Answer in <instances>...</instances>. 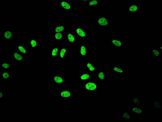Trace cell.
<instances>
[{
	"instance_id": "cell-13",
	"label": "cell",
	"mask_w": 162,
	"mask_h": 122,
	"mask_svg": "<svg viewBox=\"0 0 162 122\" xmlns=\"http://www.w3.org/2000/svg\"><path fill=\"white\" fill-rule=\"evenodd\" d=\"M71 46L67 44V45L64 46L60 47L58 59H64L71 51Z\"/></svg>"
},
{
	"instance_id": "cell-11",
	"label": "cell",
	"mask_w": 162,
	"mask_h": 122,
	"mask_svg": "<svg viewBox=\"0 0 162 122\" xmlns=\"http://www.w3.org/2000/svg\"><path fill=\"white\" fill-rule=\"evenodd\" d=\"M110 44L113 48L117 51H121L123 49L124 41L122 39H112Z\"/></svg>"
},
{
	"instance_id": "cell-3",
	"label": "cell",
	"mask_w": 162,
	"mask_h": 122,
	"mask_svg": "<svg viewBox=\"0 0 162 122\" xmlns=\"http://www.w3.org/2000/svg\"><path fill=\"white\" fill-rule=\"evenodd\" d=\"M52 81L53 83L57 85L65 84V75L64 72L58 71L53 72Z\"/></svg>"
},
{
	"instance_id": "cell-26",
	"label": "cell",
	"mask_w": 162,
	"mask_h": 122,
	"mask_svg": "<svg viewBox=\"0 0 162 122\" xmlns=\"http://www.w3.org/2000/svg\"><path fill=\"white\" fill-rule=\"evenodd\" d=\"M140 8L136 4H132L127 7V11L130 13H135L138 12Z\"/></svg>"
},
{
	"instance_id": "cell-5",
	"label": "cell",
	"mask_w": 162,
	"mask_h": 122,
	"mask_svg": "<svg viewBox=\"0 0 162 122\" xmlns=\"http://www.w3.org/2000/svg\"><path fill=\"white\" fill-rule=\"evenodd\" d=\"M98 26H111V17L108 13H103L98 16Z\"/></svg>"
},
{
	"instance_id": "cell-29",
	"label": "cell",
	"mask_w": 162,
	"mask_h": 122,
	"mask_svg": "<svg viewBox=\"0 0 162 122\" xmlns=\"http://www.w3.org/2000/svg\"><path fill=\"white\" fill-rule=\"evenodd\" d=\"M81 2L89 7H96L98 6V1L97 0H89V1L85 0L81 1Z\"/></svg>"
},
{
	"instance_id": "cell-31",
	"label": "cell",
	"mask_w": 162,
	"mask_h": 122,
	"mask_svg": "<svg viewBox=\"0 0 162 122\" xmlns=\"http://www.w3.org/2000/svg\"><path fill=\"white\" fill-rule=\"evenodd\" d=\"M5 92L1 91V98H2L4 97L5 96V94H6V93H4Z\"/></svg>"
},
{
	"instance_id": "cell-15",
	"label": "cell",
	"mask_w": 162,
	"mask_h": 122,
	"mask_svg": "<svg viewBox=\"0 0 162 122\" xmlns=\"http://www.w3.org/2000/svg\"><path fill=\"white\" fill-rule=\"evenodd\" d=\"M112 71L117 74V77L122 78L124 75V69L123 67L117 65L112 66Z\"/></svg>"
},
{
	"instance_id": "cell-25",
	"label": "cell",
	"mask_w": 162,
	"mask_h": 122,
	"mask_svg": "<svg viewBox=\"0 0 162 122\" xmlns=\"http://www.w3.org/2000/svg\"><path fill=\"white\" fill-rule=\"evenodd\" d=\"M105 81V72L104 71H99L98 72L97 78L95 81L98 84H103Z\"/></svg>"
},
{
	"instance_id": "cell-7",
	"label": "cell",
	"mask_w": 162,
	"mask_h": 122,
	"mask_svg": "<svg viewBox=\"0 0 162 122\" xmlns=\"http://www.w3.org/2000/svg\"><path fill=\"white\" fill-rule=\"evenodd\" d=\"M129 112L131 116L134 118H141L144 116L143 108L131 106Z\"/></svg>"
},
{
	"instance_id": "cell-17",
	"label": "cell",
	"mask_w": 162,
	"mask_h": 122,
	"mask_svg": "<svg viewBox=\"0 0 162 122\" xmlns=\"http://www.w3.org/2000/svg\"><path fill=\"white\" fill-rule=\"evenodd\" d=\"M162 101L159 99L153 100L151 104V108L152 111H159L162 110Z\"/></svg>"
},
{
	"instance_id": "cell-20",
	"label": "cell",
	"mask_w": 162,
	"mask_h": 122,
	"mask_svg": "<svg viewBox=\"0 0 162 122\" xmlns=\"http://www.w3.org/2000/svg\"><path fill=\"white\" fill-rule=\"evenodd\" d=\"M131 106L143 108V97H135L131 99Z\"/></svg>"
},
{
	"instance_id": "cell-14",
	"label": "cell",
	"mask_w": 162,
	"mask_h": 122,
	"mask_svg": "<svg viewBox=\"0 0 162 122\" xmlns=\"http://www.w3.org/2000/svg\"><path fill=\"white\" fill-rule=\"evenodd\" d=\"M67 42V44L71 46L76 44L78 42L77 38L73 32H68L66 34L65 39Z\"/></svg>"
},
{
	"instance_id": "cell-12",
	"label": "cell",
	"mask_w": 162,
	"mask_h": 122,
	"mask_svg": "<svg viewBox=\"0 0 162 122\" xmlns=\"http://www.w3.org/2000/svg\"><path fill=\"white\" fill-rule=\"evenodd\" d=\"M92 77L91 74L87 71L81 72L79 74L78 77V83L80 84H85L86 82L91 80Z\"/></svg>"
},
{
	"instance_id": "cell-18",
	"label": "cell",
	"mask_w": 162,
	"mask_h": 122,
	"mask_svg": "<svg viewBox=\"0 0 162 122\" xmlns=\"http://www.w3.org/2000/svg\"><path fill=\"white\" fill-rule=\"evenodd\" d=\"M150 53L154 59H159L161 57V50L157 46H153L150 49Z\"/></svg>"
},
{
	"instance_id": "cell-4",
	"label": "cell",
	"mask_w": 162,
	"mask_h": 122,
	"mask_svg": "<svg viewBox=\"0 0 162 122\" xmlns=\"http://www.w3.org/2000/svg\"><path fill=\"white\" fill-rule=\"evenodd\" d=\"M28 51L31 52L38 53L39 51V43L38 39H30L26 42Z\"/></svg>"
},
{
	"instance_id": "cell-28",
	"label": "cell",
	"mask_w": 162,
	"mask_h": 122,
	"mask_svg": "<svg viewBox=\"0 0 162 122\" xmlns=\"http://www.w3.org/2000/svg\"><path fill=\"white\" fill-rule=\"evenodd\" d=\"M16 49L19 53L23 55L26 56V55L27 54L28 52L27 49L25 46L18 45L16 47Z\"/></svg>"
},
{
	"instance_id": "cell-27",
	"label": "cell",
	"mask_w": 162,
	"mask_h": 122,
	"mask_svg": "<svg viewBox=\"0 0 162 122\" xmlns=\"http://www.w3.org/2000/svg\"><path fill=\"white\" fill-rule=\"evenodd\" d=\"M131 114L129 111H123L121 113L120 117L122 118L125 121L128 122L131 120Z\"/></svg>"
},
{
	"instance_id": "cell-30",
	"label": "cell",
	"mask_w": 162,
	"mask_h": 122,
	"mask_svg": "<svg viewBox=\"0 0 162 122\" xmlns=\"http://www.w3.org/2000/svg\"><path fill=\"white\" fill-rule=\"evenodd\" d=\"M66 30V27L64 26H56L53 29V33H64Z\"/></svg>"
},
{
	"instance_id": "cell-22",
	"label": "cell",
	"mask_w": 162,
	"mask_h": 122,
	"mask_svg": "<svg viewBox=\"0 0 162 122\" xmlns=\"http://www.w3.org/2000/svg\"><path fill=\"white\" fill-rule=\"evenodd\" d=\"M85 70L91 73L95 72L97 70V66L95 63L91 61H87L85 65Z\"/></svg>"
},
{
	"instance_id": "cell-10",
	"label": "cell",
	"mask_w": 162,
	"mask_h": 122,
	"mask_svg": "<svg viewBox=\"0 0 162 122\" xmlns=\"http://www.w3.org/2000/svg\"><path fill=\"white\" fill-rule=\"evenodd\" d=\"M10 57L12 60L16 63H23L26 59V56L20 54L16 49L14 51Z\"/></svg>"
},
{
	"instance_id": "cell-8",
	"label": "cell",
	"mask_w": 162,
	"mask_h": 122,
	"mask_svg": "<svg viewBox=\"0 0 162 122\" xmlns=\"http://www.w3.org/2000/svg\"><path fill=\"white\" fill-rule=\"evenodd\" d=\"M59 7L62 11H71L72 9V1L68 0H58L57 1Z\"/></svg>"
},
{
	"instance_id": "cell-9",
	"label": "cell",
	"mask_w": 162,
	"mask_h": 122,
	"mask_svg": "<svg viewBox=\"0 0 162 122\" xmlns=\"http://www.w3.org/2000/svg\"><path fill=\"white\" fill-rule=\"evenodd\" d=\"M84 88L86 91L95 92L98 91V84L95 81L90 80L84 84Z\"/></svg>"
},
{
	"instance_id": "cell-24",
	"label": "cell",
	"mask_w": 162,
	"mask_h": 122,
	"mask_svg": "<svg viewBox=\"0 0 162 122\" xmlns=\"http://www.w3.org/2000/svg\"><path fill=\"white\" fill-rule=\"evenodd\" d=\"M60 48V47L59 46L56 45L52 47V51L50 53L51 58H58Z\"/></svg>"
},
{
	"instance_id": "cell-23",
	"label": "cell",
	"mask_w": 162,
	"mask_h": 122,
	"mask_svg": "<svg viewBox=\"0 0 162 122\" xmlns=\"http://www.w3.org/2000/svg\"><path fill=\"white\" fill-rule=\"evenodd\" d=\"M66 33H53L52 35L53 40L57 43H59L65 39Z\"/></svg>"
},
{
	"instance_id": "cell-19",
	"label": "cell",
	"mask_w": 162,
	"mask_h": 122,
	"mask_svg": "<svg viewBox=\"0 0 162 122\" xmlns=\"http://www.w3.org/2000/svg\"><path fill=\"white\" fill-rule=\"evenodd\" d=\"M12 77V71H1V79L2 81H10Z\"/></svg>"
},
{
	"instance_id": "cell-2",
	"label": "cell",
	"mask_w": 162,
	"mask_h": 122,
	"mask_svg": "<svg viewBox=\"0 0 162 122\" xmlns=\"http://www.w3.org/2000/svg\"><path fill=\"white\" fill-rule=\"evenodd\" d=\"M1 34L3 40H12L14 38L13 28L7 26H2L1 28Z\"/></svg>"
},
{
	"instance_id": "cell-21",
	"label": "cell",
	"mask_w": 162,
	"mask_h": 122,
	"mask_svg": "<svg viewBox=\"0 0 162 122\" xmlns=\"http://www.w3.org/2000/svg\"><path fill=\"white\" fill-rule=\"evenodd\" d=\"M12 66L11 61L3 59L2 61L1 60V71H11Z\"/></svg>"
},
{
	"instance_id": "cell-6",
	"label": "cell",
	"mask_w": 162,
	"mask_h": 122,
	"mask_svg": "<svg viewBox=\"0 0 162 122\" xmlns=\"http://www.w3.org/2000/svg\"><path fill=\"white\" fill-rule=\"evenodd\" d=\"M90 46L85 45H80L79 47L78 56L81 59H85L90 55Z\"/></svg>"
},
{
	"instance_id": "cell-1",
	"label": "cell",
	"mask_w": 162,
	"mask_h": 122,
	"mask_svg": "<svg viewBox=\"0 0 162 122\" xmlns=\"http://www.w3.org/2000/svg\"><path fill=\"white\" fill-rule=\"evenodd\" d=\"M72 30L73 32L78 39L84 40L89 39L90 37V35L82 26H74L72 28Z\"/></svg>"
},
{
	"instance_id": "cell-16",
	"label": "cell",
	"mask_w": 162,
	"mask_h": 122,
	"mask_svg": "<svg viewBox=\"0 0 162 122\" xmlns=\"http://www.w3.org/2000/svg\"><path fill=\"white\" fill-rule=\"evenodd\" d=\"M59 96L61 98H70L72 96V90L69 88L62 89L59 91Z\"/></svg>"
}]
</instances>
